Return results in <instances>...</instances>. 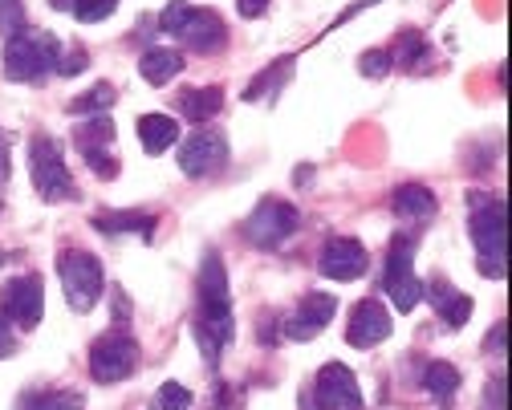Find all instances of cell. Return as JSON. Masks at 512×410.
Wrapping results in <instances>:
<instances>
[{
  "label": "cell",
  "mask_w": 512,
  "mask_h": 410,
  "mask_svg": "<svg viewBox=\"0 0 512 410\" xmlns=\"http://www.w3.org/2000/svg\"><path fill=\"white\" fill-rule=\"evenodd\" d=\"M228 163V139L220 130H196L179 147V171L187 179H208Z\"/></svg>",
  "instance_id": "8fae6325"
},
{
  "label": "cell",
  "mask_w": 512,
  "mask_h": 410,
  "mask_svg": "<svg viewBox=\"0 0 512 410\" xmlns=\"http://www.w3.org/2000/svg\"><path fill=\"white\" fill-rule=\"evenodd\" d=\"M57 277L74 313H90L102 301V260L86 248H66L57 256Z\"/></svg>",
  "instance_id": "277c9868"
},
{
  "label": "cell",
  "mask_w": 512,
  "mask_h": 410,
  "mask_svg": "<svg viewBox=\"0 0 512 410\" xmlns=\"http://www.w3.org/2000/svg\"><path fill=\"white\" fill-rule=\"evenodd\" d=\"M391 65H395V61H391L387 49H370V53L362 57V74H366V78H387Z\"/></svg>",
  "instance_id": "f546056e"
},
{
  "label": "cell",
  "mask_w": 512,
  "mask_h": 410,
  "mask_svg": "<svg viewBox=\"0 0 512 410\" xmlns=\"http://www.w3.org/2000/svg\"><path fill=\"white\" fill-rule=\"evenodd\" d=\"M57 70H61V74H82V70H86V53L74 49L66 61H57Z\"/></svg>",
  "instance_id": "d6a6232c"
},
{
  "label": "cell",
  "mask_w": 512,
  "mask_h": 410,
  "mask_svg": "<svg viewBox=\"0 0 512 410\" xmlns=\"http://www.w3.org/2000/svg\"><path fill=\"white\" fill-rule=\"evenodd\" d=\"M21 21H25V13H21L17 0H0V33L13 37L21 29Z\"/></svg>",
  "instance_id": "4dcf8cb0"
},
{
  "label": "cell",
  "mask_w": 512,
  "mask_h": 410,
  "mask_svg": "<svg viewBox=\"0 0 512 410\" xmlns=\"http://www.w3.org/2000/svg\"><path fill=\"white\" fill-rule=\"evenodd\" d=\"M139 370V341L131 333H106L90 346V378L102 382V386H114V382H126Z\"/></svg>",
  "instance_id": "8992f818"
},
{
  "label": "cell",
  "mask_w": 512,
  "mask_h": 410,
  "mask_svg": "<svg viewBox=\"0 0 512 410\" xmlns=\"http://www.w3.org/2000/svg\"><path fill=\"white\" fill-rule=\"evenodd\" d=\"M289 74H293V57H281V61H273L265 74H256V82L244 90V98H248V102H261L265 94H277V90L289 82Z\"/></svg>",
  "instance_id": "d4e9b609"
},
{
  "label": "cell",
  "mask_w": 512,
  "mask_h": 410,
  "mask_svg": "<svg viewBox=\"0 0 512 410\" xmlns=\"http://www.w3.org/2000/svg\"><path fill=\"white\" fill-rule=\"evenodd\" d=\"M151 410H191V390L179 382H163L151 398Z\"/></svg>",
  "instance_id": "4316f807"
},
{
  "label": "cell",
  "mask_w": 512,
  "mask_h": 410,
  "mask_svg": "<svg viewBox=\"0 0 512 410\" xmlns=\"http://www.w3.org/2000/svg\"><path fill=\"white\" fill-rule=\"evenodd\" d=\"M94 228L106 236H118V232H143V236H151V228H155V216H147V212H102V216H94Z\"/></svg>",
  "instance_id": "7402d4cb"
},
{
  "label": "cell",
  "mask_w": 512,
  "mask_h": 410,
  "mask_svg": "<svg viewBox=\"0 0 512 410\" xmlns=\"http://www.w3.org/2000/svg\"><path fill=\"white\" fill-rule=\"evenodd\" d=\"M334 313H338V297H334V293H305L301 305L293 309L285 333H289L293 341H313L317 333H322V329L334 321Z\"/></svg>",
  "instance_id": "9a60e30c"
},
{
  "label": "cell",
  "mask_w": 512,
  "mask_h": 410,
  "mask_svg": "<svg viewBox=\"0 0 512 410\" xmlns=\"http://www.w3.org/2000/svg\"><path fill=\"white\" fill-rule=\"evenodd\" d=\"M0 313H5L13 325H21V329H37L41 313H45V285H41V277L25 272V277L5 281V289H0Z\"/></svg>",
  "instance_id": "30bf717a"
},
{
  "label": "cell",
  "mask_w": 512,
  "mask_h": 410,
  "mask_svg": "<svg viewBox=\"0 0 512 410\" xmlns=\"http://www.w3.org/2000/svg\"><path fill=\"white\" fill-rule=\"evenodd\" d=\"M159 29L175 33L187 49H196V53H216L228 41V25L212 9H191L187 0H171V5L163 9V17H159Z\"/></svg>",
  "instance_id": "3957f363"
},
{
  "label": "cell",
  "mask_w": 512,
  "mask_h": 410,
  "mask_svg": "<svg viewBox=\"0 0 512 410\" xmlns=\"http://www.w3.org/2000/svg\"><path fill=\"white\" fill-rule=\"evenodd\" d=\"M74 147H78V155L90 163V171L98 175V179H114L118 175V159H114V122L106 118V114H98V118H90L78 134H74Z\"/></svg>",
  "instance_id": "4fadbf2b"
},
{
  "label": "cell",
  "mask_w": 512,
  "mask_h": 410,
  "mask_svg": "<svg viewBox=\"0 0 512 410\" xmlns=\"http://www.w3.org/2000/svg\"><path fill=\"white\" fill-rule=\"evenodd\" d=\"M236 9H240V17H248V21H252V17H261V13L269 9V0H240Z\"/></svg>",
  "instance_id": "836d02e7"
},
{
  "label": "cell",
  "mask_w": 512,
  "mask_h": 410,
  "mask_svg": "<svg viewBox=\"0 0 512 410\" xmlns=\"http://www.w3.org/2000/svg\"><path fill=\"white\" fill-rule=\"evenodd\" d=\"M387 297L399 313H411L423 301V281L415 277V240L411 236H395L391 240V256H387Z\"/></svg>",
  "instance_id": "9c48e42d"
},
{
  "label": "cell",
  "mask_w": 512,
  "mask_h": 410,
  "mask_svg": "<svg viewBox=\"0 0 512 410\" xmlns=\"http://www.w3.org/2000/svg\"><path fill=\"white\" fill-rule=\"evenodd\" d=\"M17 350V337H13V329H9V317L0 313V358H9Z\"/></svg>",
  "instance_id": "1f68e13d"
},
{
  "label": "cell",
  "mask_w": 512,
  "mask_h": 410,
  "mask_svg": "<svg viewBox=\"0 0 512 410\" xmlns=\"http://www.w3.org/2000/svg\"><path fill=\"white\" fill-rule=\"evenodd\" d=\"M301 228V212L285 199H261L256 212L244 220V236L256 248H281Z\"/></svg>",
  "instance_id": "ba28073f"
},
{
  "label": "cell",
  "mask_w": 512,
  "mask_h": 410,
  "mask_svg": "<svg viewBox=\"0 0 512 410\" xmlns=\"http://www.w3.org/2000/svg\"><path fill=\"white\" fill-rule=\"evenodd\" d=\"M435 208L439 203L423 183H407V187L395 191V216L407 220V224H427L435 216Z\"/></svg>",
  "instance_id": "ac0fdd59"
},
{
  "label": "cell",
  "mask_w": 512,
  "mask_h": 410,
  "mask_svg": "<svg viewBox=\"0 0 512 410\" xmlns=\"http://www.w3.org/2000/svg\"><path fill=\"white\" fill-rule=\"evenodd\" d=\"M423 390L431 398H439V402H452V394L460 390V370L452 362H431L423 370Z\"/></svg>",
  "instance_id": "603a6c76"
},
{
  "label": "cell",
  "mask_w": 512,
  "mask_h": 410,
  "mask_svg": "<svg viewBox=\"0 0 512 410\" xmlns=\"http://www.w3.org/2000/svg\"><path fill=\"white\" fill-rule=\"evenodd\" d=\"M423 57H427L423 37H419L415 29H403V49H399V57H391V61H395V65H403V70H419Z\"/></svg>",
  "instance_id": "83f0119b"
},
{
  "label": "cell",
  "mask_w": 512,
  "mask_h": 410,
  "mask_svg": "<svg viewBox=\"0 0 512 410\" xmlns=\"http://www.w3.org/2000/svg\"><path fill=\"white\" fill-rule=\"evenodd\" d=\"M472 244L484 277H504V199H484L472 212Z\"/></svg>",
  "instance_id": "52a82bcc"
},
{
  "label": "cell",
  "mask_w": 512,
  "mask_h": 410,
  "mask_svg": "<svg viewBox=\"0 0 512 410\" xmlns=\"http://www.w3.org/2000/svg\"><path fill=\"white\" fill-rule=\"evenodd\" d=\"M224 106V90L220 86H204V90H183L179 94V114L191 118L196 126H204L208 118H216Z\"/></svg>",
  "instance_id": "ffe728a7"
},
{
  "label": "cell",
  "mask_w": 512,
  "mask_h": 410,
  "mask_svg": "<svg viewBox=\"0 0 512 410\" xmlns=\"http://www.w3.org/2000/svg\"><path fill=\"white\" fill-rule=\"evenodd\" d=\"M70 9H74L78 21L98 25V21H106V17L118 9V0H70Z\"/></svg>",
  "instance_id": "f1b7e54d"
},
{
  "label": "cell",
  "mask_w": 512,
  "mask_h": 410,
  "mask_svg": "<svg viewBox=\"0 0 512 410\" xmlns=\"http://www.w3.org/2000/svg\"><path fill=\"white\" fill-rule=\"evenodd\" d=\"M366 264H370V256H366V248L354 236H334L322 248V272H326L330 281H338V285L358 281L362 272H366Z\"/></svg>",
  "instance_id": "2e32d148"
},
{
  "label": "cell",
  "mask_w": 512,
  "mask_h": 410,
  "mask_svg": "<svg viewBox=\"0 0 512 410\" xmlns=\"http://www.w3.org/2000/svg\"><path fill=\"white\" fill-rule=\"evenodd\" d=\"M179 139V122L171 114H143L139 118V143L147 155H163L171 151V143Z\"/></svg>",
  "instance_id": "d6986e66"
},
{
  "label": "cell",
  "mask_w": 512,
  "mask_h": 410,
  "mask_svg": "<svg viewBox=\"0 0 512 410\" xmlns=\"http://www.w3.org/2000/svg\"><path fill=\"white\" fill-rule=\"evenodd\" d=\"M82 394L74 390H33L17 402V410H82Z\"/></svg>",
  "instance_id": "cb8c5ba5"
},
{
  "label": "cell",
  "mask_w": 512,
  "mask_h": 410,
  "mask_svg": "<svg viewBox=\"0 0 512 410\" xmlns=\"http://www.w3.org/2000/svg\"><path fill=\"white\" fill-rule=\"evenodd\" d=\"M423 297H431L439 321H443V325H452V329H460V325L472 317V297H464L460 289H452L447 281H431Z\"/></svg>",
  "instance_id": "e0dca14e"
},
{
  "label": "cell",
  "mask_w": 512,
  "mask_h": 410,
  "mask_svg": "<svg viewBox=\"0 0 512 410\" xmlns=\"http://www.w3.org/2000/svg\"><path fill=\"white\" fill-rule=\"evenodd\" d=\"M232 333H236V321H232V297H228V272H224V260L208 252L200 268V321H196V337L208 366L220 362Z\"/></svg>",
  "instance_id": "6da1fadb"
},
{
  "label": "cell",
  "mask_w": 512,
  "mask_h": 410,
  "mask_svg": "<svg viewBox=\"0 0 512 410\" xmlns=\"http://www.w3.org/2000/svg\"><path fill=\"white\" fill-rule=\"evenodd\" d=\"M391 313L382 309L378 301H358L354 313H350V325H346V341L354 350H374L382 341L391 337Z\"/></svg>",
  "instance_id": "5bb4252c"
},
{
  "label": "cell",
  "mask_w": 512,
  "mask_h": 410,
  "mask_svg": "<svg viewBox=\"0 0 512 410\" xmlns=\"http://www.w3.org/2000/svg\"><path fill=\"white\" fill-rule=\"evenodd\" d=\"M29 167H33V187L41 191L45 203H61V199H78V183L66 167V155H61V147L49 139V134H41V139H33L29 147Z\"/></svg>",
  "instance_id": "5b68a950"
},
{
  "label": "cell",
  "mask_w": 512,
  "mask_h": 410,
  "mask_svg": "<svg viewBox=\"0 0 512 410\" xmlns=\"http://www.w3.org/2000/svg\"><path fill=\"white\" fill-rule=\"evenodd\" d=\"M309 398H313L317 410H358V406H362L358 378H354L350 366H342V362H330V366L317 370V382H313Z\"/></svg>",
  "instance_id": "7c38bea8"
},
{
  "label": "cell",
  "mask_w": 512,
  "mask_h": 410,
  "mask_svg": "<svg viewBox=\"0 0 512 410\" xmlns=\"http://www.w3.org/2000/svg\"><path fill=\"white\" fill-rule=\"evenodd\" d=\"M61 61V45L45 29H17L5 41V78L9 82H45Z\"/></svg>",
  "instance_id": "7a4b0ae2"
},
{
  "label": "cell",
  "mask_w": 512,
  "mask_h": 410,
  "mask_svg": "<svg viewBox=\"0 0 512 410\" xmlns=\"http://www.w3.org/2000/svg\"><path fill=\"white\" fill-rule=\"evenodd\" d=\"M114 106V86L110 82H98L94 90H86L82 98L70 102V114H106Z\"/></svg>",
  "instance_id": "484cf974"
},
{
  "label": "cell",
  "mask_w": 512,
  "mask_h": 410,
  "mask_svg": "<svg viewBox=\"0 0 512 410\" xmlns=\"http://www.w3.org/2000/svg\"><path fill=\"white\" fill-rule=\"evenodd\" d=\"M179 70H183V57H179L175 49H167V45L147 49V53H143V61H139V74H143L151 86H167Z\"/></svg>",
  "instance_id": "44dd1931"
},
{
  "label": "cell",
  "mask_w": 512,
  "mask_h": 410,
  "mask_svg": "<svg viewBox=\"0 0 512 410\" xmlns=\"http://www.w3.org/2000/svg\"><path fill=\"white\" fill-rule=\"evenodd\" d=\"M9 179V139L5 134H0V183Z\"/></svg>",
  "instance_id": "e575fe53"
}]
</instances>
